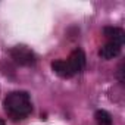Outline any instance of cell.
Segmentation results:
<instances>
[{
	"instance_id": "2",
	"label": "cell",
	"mask_w": 125,
	"mask_h": 125,
	"mask_svg": "<svg viewBox=\"0 0 125 125\" xmlns=\"http://www.w3.org/2000/svg\"><path fill=\"white\" fill-rule=\"evenodd\" d=\"M12 59L21 66H32L35 63V54L27 46H15L10 49Z\"/></svg>"
},
{
	"instance_id": "5",
	"label": "cell",
	"mask_w": 125,
	"mask_h": 125,
	"mask_svg": "<svg viewBox=\"0 0 125 125\" xmlns=\"http://www.w3.org/2000/svg\"><path fill=\"white\" fill-rule=\"evenodd\" d=\"M103 34L109 40V43H115V44L122 46L124 41H125V32L119 27H104L103 28Z\"/></svg>"
},
{
	"instance_id": "8",
	"label": "cell",
	"mask_w": 125,
	"mask_h": 125,
	"mask_svg": "<svg viewBox=\"0 0 125 125\" xmlns=\"http://www.w3.org/2000/svg\"><path fill=\"white\" fill-rule=\"evenodd\" d=\"M118 77H119V81H121V83H124V81H125V78H124V63H121V65H119Z\"/></svg>"
},
{
	"instance_id": "6",
	"label": "cell",
	"mask_w": 125,
	"mask_h": 125,
	"mask_svg": "<svg viewBox=\"0 0 125 125\" xmlns=\"http://www.w3.org/2000/svg\"><path fill=\"white\" fill-rule=\"evenodd\" d=\"M119 53H121V46H119V44H115V43H106V44L100 49V52H99L100 57H103V59H106V60L119 56Z\"/></svg>"
},
{
	"instance_id": "9",
	"label": "cell",
	"mask_w": 125,
	"mask_h": 125,
	"mask_svg": "<svg viewBox=\"0 0 125 125\" xmlns=\"http://www.w3.org/2000/svg\"><path fill=\"white\" fill-rule=\"evenodd\" d=\"M0 125H5V121L3 119H0Z\"/></svg>"
},
{
	"instance_id": "3",
	"label": "cell",
	"mask_w": 125,
	"mask_h": 125,
	"mask_svg": "<svg viewBox=\"0 0 125 125\" xmlns=\"http://www.w3.org/2000/svg\"><path fill=\"white\" fill-rule=\"evenodd\" d=\"M52 69H53L54 74H57L62 78H72L75 75V72L72 71L71 65L68 63V60H62V59L53 60L52 62Z\"/></svg>"
},
{
	"instance_id": "7",
	"label": "cell",
	"mask_w": 125,
	"mask_h": 125,
	"mask_svg": "<svg viewBox=\"0 0 125 125\" xmlns=\"http://www.w3.org/2000/svg\"><path fill=\"white\" fill-rule=\"evenodd\" d=\"M94 118L100 125H112V116L106 110H97L94 113Z\"/></svg>"
},
{
	"instance_id": "4",
	"label": "cell",
	"mask_w": 125,
	"mask_h": 125,
	"mask_svg": "<svg viewBox=\"0 0 125 125\" xmlns=\"http://www.w3.org/2000/svg\"><path fill=\"white\" fill-rule=\"evenodd\" d=\"M68 63L71 65V68H72V71L75 74L81 72L84 69V66H85V54H84V52L81 49H75L71 53L69 59H68Z\"/></svg>"
},
{
	"instance_id": "1",
	"label": "cell",
	"mask_w": 125,
	"mask_h": 125,
	"mask_svg": "<svg viewBox=\"0 0 125 125\" xmlns=\"http://www.w3.org/2000/svg\"><path fill=\"white\" fill-rule=\"evenodd\" d=\"M3 106L12 119H24L32 110L31 99L27 91H13L8 94L3 102Z\"/></svg>"
}]
</instances>
